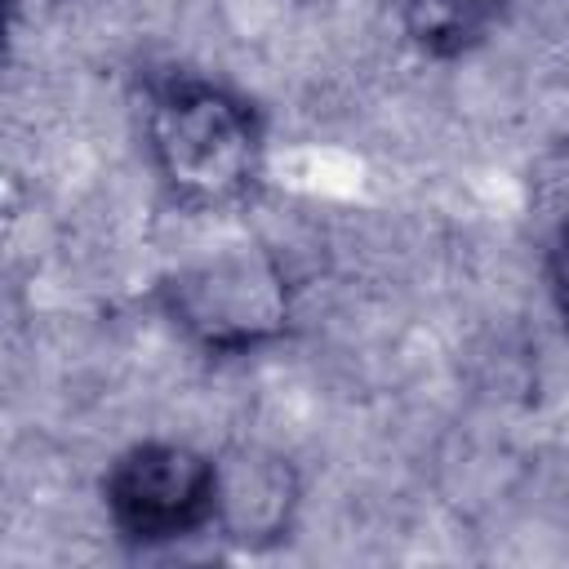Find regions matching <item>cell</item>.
<instances>
[{
    "label": "cell",
    "mask_w": 569,
    "mask_h": 569,
    "mask_svg": "<svg viewBox=\"0 0 569 569\" xmlns=\"http://www.w3.org/2000/svg\"><path fill=\"white\" fill-rule=\"evenodd\" d=\"M302 502L298 467L284 453L240 445L222 453V511H218V538H227L240 551H271L293 538Z\"/></svg>",
    "instance_id": "277c9868"
},
{
    "label": "cell",
    "mask_w": 569,
    "mask_h": 569,
    "mask_svg": "<svg viewBox=\"0 0 569 569\" xmlns=\"http://www.w3.org/2000/svg\"><path fill=\"white\" fill-rule=\"evenodd\" d=\"M511 0H396L405 44L427 62L471 58L507 22Z\"/></svg>",
    "instance_id": "5b68a950"
},
{
    "label": "cell",
    "mask_w": 569,
    "mask_h": 569,
    "mask_svg": "<svg viewBox=\"0 0 569 569\" xmlns=\"http://www.w3.org/2000/svg\"><path fill=\"white\" fill-rule=\"evenodd\" d=\"M142 151L164 200L182 213H227L267 187V107L209 71L151 67L142 76Z\"/></svg>",
    "instance_id": "6da1fadb"
},
{
    "label": "cell",
    "mask_w": 569,
    "mask_h": 569,
    "mask_svg": "<svg viewBox=\"0 0 569 569\" xmlns=\"http://www.w3.org/2000/svg\"><path fill=\"white\" fill-rule=\"evenodd\" d=\"M98 502L124 551L151 556L218 533L222 458L173 436L124 445L98 476Z\"/></svg>",
    "instance_id": "3957f363"
},
{
    "label": "cell",
    "mask_w": 569,
    "mask_h": 569,
    "mask_svg": "<svg viewBox=\"0 0 569 569\" xmlns=\"http://www.w3.org/2000/svg\"><path fill=\"white\" fill-rule=\"evenodd\" d=\"M542 284H547V302H551L556 320L569 333V209L556 218V227L542 244Z\"/></svg>",
    "instance_id": "8992f818"
},
{
    "label": "cell",
    "mask_w": 569,
    "mask_h": 569,
    "mask_svg": "<svg viewBox=\"0 0 569 569\" xmlns=\"http://www.w3.org/2000/svg\"><path fill=\"white\" fill-rule=\"evenodd\" d=\"M293 276L267 244H227L169 267L151 307L204 360H249L293 333Z\"/></svg>",
    "instance_id": "7a4b0ae2"
}]
</instances>
